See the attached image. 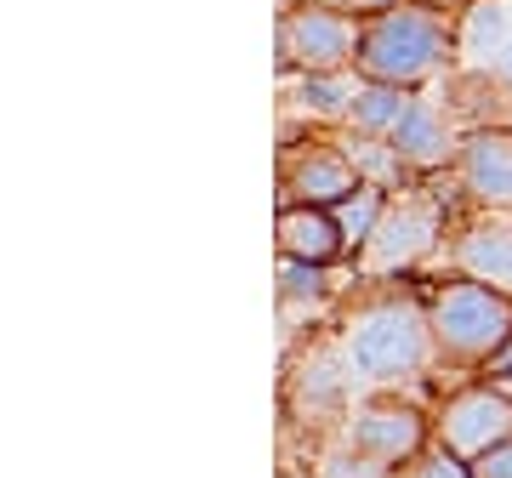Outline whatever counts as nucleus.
<instances>
[{
    "label": "nucleus",
    "instance_id": "nucleus-5",
    "mask_svg": "<svg viewBox=\"0 0 512 478\" xmlns=\"http://www.w3.org/2000/svg\"><path fill=\"white\" fill-rule=\"evenodd\" d=\"M359 57V18L296 0L279 18V69L291 74H348Z\"/></svg>",
    "mask_w": 512,
    "mask_h": 478
},
{
    "label": "nucleus",
    "instance_id": "nucleus-9",
    "mask_svg": "<svg viewBox=\"0 0 512 478\" xmlns=\"http://www.w3.org/2000/svg\"><path fill=\"white\" fill-rule=\"evenodd\" d=\"M450 274L512 296V211H467L450 222Z\"/></svg>",
    "mask_w": 512,
    "mask_h": 478
},
{
    "label": "nucleus",
    "instance_id": "nucleus-12",
    "mask_svg": "<svg viewBox=\"0 0 512 478\" xmlns=\"http://www.w3.org/2000/svg\"><path fill=\"white\" fill-rule=\"evenodd\" d=\"M387 143H393V154H399V166L410 171V177H439V171L456 160L461 131L450 126V114H444L439 103L416 97V109L404 114V126L393 131Z\"/></svg>",
    "mask_w": 512,
    "mask_h": 478
},
{
    "label": "nucleus",
    "instance_id": "nucleus-10",
    "mask_svg": "<svg viewBox=\"0 0 512 478\" xmlns=\"http://www.w3.org/2000/svg\"><path fill=\"white\" fill-rule=\"evenodd\" d=\"M450 171L473 211H512V126L461 131Z\"/></svg>",
    "mask_w": 512,
    "mask_h": 478
},
{
    "label": "nucleus",
    "instance_id": "nucleus-1",
    "mask_svg": "<svg viewBox=\"0 0 512 478\" xmlns=\"http://www.w3.org/2000/svg\"><path fill=\"white\" fill-rule=\"evenodd\" d=\"M382 291H365L353 308L342 348L359 382L370 387H404L427 382L439 370V348H433V325H427V296L399 291L404 279H370Z\"/></svg>",
    "mask_w": 512,
    "mask_h": 478
},
{
    "label": "nucleus",
    "instance_id": "nucleus-7",
    "mask_svg": "<svg viewBox=\"0 0 512 478\" xmlns=\"http://www.w3.org/2000/svg\"><path fill=\"white\" fill-rule=\"evenodd\" d=\"M348 444L359 456L382 461L393 473H404L410 461L433 444V416L416 405V399H399V393H370L365 405H353L348 416Z\"/></svg>",
    "mask_w": 512,
    "mask_h": 478
},
{
    "label": "nucleus",
    "instance_id": "nucleus-13",
    "mask_svg": "<svg viewBox=\"0 0 512 478\" xmlns=\"http://www.w3.org/2000/svg\"><path fill=\"white\" fill-rule=\"evenodd\" d=\"M279 257H296V262H330L348 257L342 245V228L330 217V205H279Z\"/></svg>",
    "mask_w": 512,
    "mask_h": 478
},
{
    "label": "nucleus",
    "instance_id": "nucleus-2",
    "mask_svg": "<svg viewBox=\"0 0 512 478\" xmlns=\"http://www.w3.org/2000/svg\"><path fill=\"white\" fill-rule=\"evenodd\" d=\"M456 52H461L456 12H433V6L399 0V6H387V12L359 23L353 74L359 80H382V86H404V92H421Z\"/></svg>",
    "mask_w": 512,
    "mask_h": 478
},
{
    "label": "nucleus",
    "instance_id": "nucleus-15",
    "mask_svg": "<svg viewBox=\"0 0 512 478\" xmlns=\"http://www.w3.org/2000/svg\"><path fill=\"white\" fill-rule=\"evenodd\" d=\"M330 268H319V262H296V257H279V308H285V331L296 325V313H308V319H319L330 302Z\"/></svg>",
    "mask_w": 512,
    "mask_h": 478
},
{
    "label": "nucleus",
    "instance_id": "nucleus-18",
    "mask_svg": "<svg viewBox=\"0 0 512 478\" xmlns=\"http://www.w3.org/2000/svg\"><path fill=\"white\" fill-rule=\"evenodd\" d=\"M501 35H507V12H501L495 0H478V6H467V23H461V52H467V57H484L490 46H501Z\"/></svg>",
    "mask_w": 512,
    "mask_h": 478
},
{
    "label": "nucleus",
    "instance_id": "nucleus-24",
    "mask_svg": "<svg viewBox=\"0 0 512 478\" xmlns=\"http://www.w3.org/2000/svg\"><path fill=\"white\" fill-rule=\"evenodd\" d=\"M495 74H501V86L512 92V46H501V52H495Z\"/></svg>",
    "mask_w": 512,
    "mask_h": 478
},
{
    "label": "nucleus",
    "instance_id": "nucleus-25",
    "mask_svg": "<svg viewBox=\"0 0 512 478\" xmlns=\"http://www.w3.org/2000/svg\"><path fill=\"white\" fill-rule=\"evenodd\" d=\"M416 6H433V12H461V6H473V0H416Z\"/></svg>",
    "mask_w": 512,
    "mask_h": 478
},
{
    "label": "nucleus",
    "instance_id": "nucleus-22",
    "mask_svg": "<svg viewBox=\"0 0 512 478\" xmlns=\"http://www.w3.org/2000/svg\"><path fill=\"white\" fill-rule=\"evenodd\" d=\"M319 6H330V12H348V18H376V12H387V6H399V0H319Z\"/></svg>",
    "mask_w": 512,
    "mask_h": 478
},
{
    "label": "nucleus",
    "instance_id": "nucleus-4",
    "mask_svg": "<svg viewBox=\"0 0 512 478\" xmlns=\"http://www.w3.org/2000/svg\"><path fill=\"white\" fill-rule=\"evenodd\" d=\"M450 222H456V200H444L439 188H433V177H416V183L393 188L376 234L353 257V274L359 279H410L433 251H444Z\"/></svg>",
    "mask_w": 512,
    "mask_h": 478
},
{
    "label": "nucleus",
    "instance_id": "nucleus-16",
    "mask_svg": "<svg viewBox=\"0 0 512 478\" xmlns=\"http://www.w3.org/2000/svg\"><path fill=\"white\" fill-rule=\"evenodd\" d=\"M387 200H393V188L382 183H359L348 194V200L330 205V217H336V228H342V245H348V257H359L365 251V239L376 234V222H382Z\"/></svg>",
    "mask_w": 512,
    "mask_h": 478
},
{
    "label": "nucleus",
    "instance_id": "nucleus-11",
    "mask_svg": "<svg viewBox=\"0 0 512 478\" xmlns=\"http://www.w3.org/2000/svg\"><path fill=\"white\" fill-rule=\"evenodd\" d=\"M348 348L342 342H319V348H308V359L291 370V410L296 416H308V422L319 427H336V422H348L353 410H348Z\"/></svg>",
    "mask_w": 512,
    "mask_h": 478
},
{
    "label": "nucleus",
    "instance_id": "nucleus-20",
    "mask_svg": "<svg viewBox=\"0 0 512 478\" xmlns=\"http://www.w3.org/2000/svg\"><path fill=\"white\" fill-rule=\"evenodd\" d=\"M399 478H473V467H467L461 456H450L444 444H427V450H421Z\"/></svg>",
    "mask_w": 512,
    "mask_h": 478
},
{
    "label": "nucleus",
    "instance_id": "nucleus-6",
    "mask_svg": "<svg viewBox=\"0 0 512 478\" xmlns=\"http://www.w3.org/2000/svg\"><path fill=\"white\" fill-rule=\"evenodd\" d=\"M512 439V399L495 382L473 376V382L450 387L433 410V444H444L450 456L478 461L484 450Z\"/></svg>",
    "mask_w": 512,
    "mask_h": 478
},
{
    "label": "nucleus",
    "instance_id": "nucleus-14",
    "mask_svg": "<svg viewBox=\"0 0 512 478\" xmlns=\"http://www.w3.org/2000/svg\"><path fill=\"white\" fill-rule=\"evenodd\" d=\"M421 92H404V86H382V80H359L353 92V109H348V131L359 137H393L404 126V114L416 109Z\"/></svg>",
    "mask_w": 512,
    "mask_h": 478
},
{
    "label": "nucleus",
    "instance_id": "nucleus-3",
    "mask_svg": "<svg viewBox=\"0 0 512 478\" xmlns=\"http://www.w3.org/2000/svg\"><path fill=\"white\" fill-rule=\"evenodd\" d=\"M427 325H433V348H439V365L461 370L467 382L490 370V359L507 348L512 336V296L490 291V285H473L461 274H444L427 285Z\"/></svg>",
    "mask_w": 512,
    "mask_h": 478
},
{
    "label": "nucleus",
    "instance_id": "nucleus-17",
    "mask_svg": "<svg viewBox=\"0 0 512 478\" xmlns=\"http://www.w3.org/2000/svg\"><path fill=\"white\" fill-rule=\"evenodd\" d=\"M353 92H359V80H348V74H296L291 103L308 114V120H342V126H348Z\"/></svg>",
    "mask_w": 512,
    "mask_h": 478
},
{
    "label": "nucleus",
    "instance_id": "nucleus-19",
    "mask_svg": "<svg viewBox=\"0 0 512 478\" xmlns=\"http://www.w3.org/2000/svg\"><path fill=\"white\" fill-rule=\"evenodd\" d=\"M313 478H399L393 467H382V461H370V456H359L353 444H336L330 456H319V473Z\"/></svg>",
    "mask_w": 512,
    "mask_h": 478
},
{
    "label": "nucleus",
    "instance_id": "nucleus-21",
    "mask_svg": "<svg viewBox=\"0 0 512 478\" xmlns=\"http://www.w3.org/2000/svg\"><path fill=\"white\" fill-rule=\"evenodd\" d=\"M473 467V478H512V439L495 444V450H484L478 461H467Z\"/></svg>",
    "mask_w": 512,
    "mask_h": 478
},
{
    "label": "nucleus",
    "instance_id": "nucleus-26",
    "mask_svg": "<svg viewBox=\"0 0 512 478\" xmlns=\"http://www.w3.org/2000/svg\"><path fill=\"white\" fill-rule=\"evenodd\" d=\"M495 387H501V393H507V399H512V376H495Z\"/></svg>",
    "mask_w": 512,
    "mask_h": 478
},
{
    "label": "nucleus",
    "instance_id": "nucleus-23",
    "mask_svg": "<svg viewBox=\"0 0 512 478\" xmlns=\"http://www.w3.org/2000/svg\"><path fill=\"white\" fill-rule=\"evenodd\" d=\"M495 376H512V336H507V348L490 359V370H484V382H495Z\"/></svg>",
    "mask_w": 512,
    "mask_h": 478
},
{
    "label": "nucleus",
    "instance_id": "nucleus-8",
    "mask_svg": "<svg viewBox=\"0 0 512 478\" xmlns=\"http://www.w3.org/2000/svg\"><path fill=\"white\" fill-rule=\"evenodd\" d=\"M365 183L342 137H302L279 160V205H336Z\"/></svg>",
    "mask_w": 512,
    "mask_h": 478
}]
</instances>
